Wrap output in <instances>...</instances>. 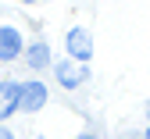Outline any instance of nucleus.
<instances>
[{
    "label": "nucleus",
    "mask_w": 150,
    "mask_h": 139,
    "mask_svg": "<svg viewBox=\"0 0 150 139\" xmlns=\"http://www.w3.org/2000/svg\"><path fill=\"white\" fill-rule=\"evenodd\" d=\"M79 139H97V135H79Z\"/></svg>",
    "instance_id": "nucleus-8"
},
{
    "label": "nucleus",
    "mask_w": 150,
    "mask_h": 139,
    "mask_svg": "<svg viewBox=\"0 0 150 139\" xmlns=\"http://www.w3.org/2000/svg\"><path fill=\"white\" fill-rule=\"evenodd\" d=\"M64 47H68V57H71L75 64H86L89 57H93V39H89L86 29H68Z\"/></svg>",
    "instance_id": "nucleus-1"
},
{
    "label": "nucleus",
    "mask_w": 150,
    "mask_h": 139,
    "mask_svg": "<svg viewBox=\"0 0 150 139\" xmlns=\"http://www.w3.org/2000/svg\"><path fill=\"white\" fill-rule=\"evenodd\" d=\"M22 100V82H0V121L11 118Z\"/></svg>",
    "instance_id": "nucleus-5"
},
{
    "label": "nucleus",
    "mask_w": 150,
    "mask_h": 139,
    "mask_svg": "<svg viewBox=\"0 0 150 139\" xmlns=\"http://www.w3.org/2000/svg\"><path fill=\"white\" fill-rule=\"evenodd\" d=\"M25 61H29V68H36V71H40V68H50V47L43 43V39H36V43L25 50Z\"/></svg>",
    "instance_id": "nucleus-6"
},
{
    "label": "nucleus",
    "mask_w": 150,
    "mask_h": 139,
    "mask_svg": "<svg viewBox=\"0 0 150 139\" xmlns=\"http://www.w3.org/2000/svg\"><path fill=\"white\" fill-rule=\"evenodd\" d=\"M22 50H25V47H22V32L11 29V25H4V29H0V61L7 64V61H14Z\"/></svg>",
    "instance_id": "nucleus-4"
},
{
    "label": "nucleus",
    "mask_w": 150,
    "mask_h": 139,
    "mask_svg": "<svg viewBox=\"0 0 150 139\" xmlns=\"http://www.w3.org/2000/svg\"><path fill=\"white\" fill-rule=\"evenodd\" d=\"M43 104H47V86H43V82H22L18 111H40Z\"/></svg>",
    "instance_id": "nucleus-3"
},
{
    "label": "nucleus",
    "mask_w": 150,
    "mask_h": 139,
    "mask_svg": "<svg viewBox=\"0 0 150 139\" xmlns=\"http://www.w3.org/2000/svg\"><path fill=\"white\" fill-rule=\"evenodd\" d=\"M54 75H57V82L64 89H75V86H82L86 78H89V68L75 64V61H61V64H54Z\"/></svg>",
    "instance_id": "nucleus-2"
},
{
    "label": "nucleus",
    "mask_w": 150,
    "mask_h": 139,
    "mask_svg": "<svg viewBox=\"0 0 150 139\" xmlns=\"http://www.w3.org/2000/svg\"><path fill=\"white\" fill-rule=\"evenodd\" d=\"M146 114H150V107H146Z\"/></svg>",
    "instance_id": "nucleus-11"
},
{
    "label": "nucleus",
    "mask_w": 150,
    "mask_h": 139,
    "mask_svg": "<svg viewBox=\"0 0 150 139\" xmlns=\"http://www.w3.org/2000/svg\"><path fill=\"white\" fill-rule=\"evenodd\" d=\"M0 139H11V132H7V128H0Z\"/></svg>",
    "instance_id": "nucleus-7"
},
{
    "label": "nucleus",
    "mask_w": 150,
    "mask_h": 139,
    "mask_svg": "<svg viewBox=\"0 0 150 139\" xmlns=\"http://www.w3.org/2000/svg\"><path fill=\"white\" fill-rule=\"evenodd\" d=\"M22 4H36V0H22Z\"/></svg>",
    "instance_id": "nucleus-9"
},
{
    "label": "nucleus",
    "mask_w": 150,
    "mask_h": 139,
    "mask_svg": "<svg viewBox=\"0 0 150 139\" xmlns=\"http://www.w3.org/2000/svg\"><path fill=\"white\" fill-rule=\"evenodd\" d=\"M146 139H150V125H146Z\"/></svg>",
    "instance_id": "nucleus-10"
}]
</instances>
